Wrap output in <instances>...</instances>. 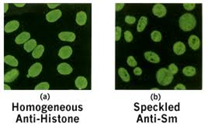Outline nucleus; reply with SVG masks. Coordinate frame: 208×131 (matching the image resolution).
I'll use <instances>...</instances> for the list:
<instances>
[{"instance_id":"obj_1","label":"nucleus","mask_w":208,"mask_h":131,"mask_svg":"<svg viewBox=\"0 0 208 131\" xmlns=\"http://www.w3.org/2000/svg\"><path fill=\"white\" fill-rule=\"evenodd\" d=\"M179 27L183 31H191L196 27V20L194 16L190 13H185L180 17Z\"/></svg>"},{"instance_id":"obj_2","label":"nucleus","mask_w":208,"mask_h":131,"mask_svg":"<svg viewBox=\"0 0 208 131\" xmlns=\"http://www.w3.org/2000/svg\"><path fill=\"white\" fill-rule=\"evenodd\" d=\"M156 78L159 85L163 86H169L173 81V75L166 68H161L156 73Z\"/></svg>"},{"instance_id":"obj_3","label":"nucleus","mask_w":208,"mask_h":131,"mask_svg":"<svg viewBox=\"0 0 208 131\" xmlns=\"http://www.w3.org/2000/svg\"><path fill=\"white\" fill-rule=\"evenodd\" d=\"M42 68H43V66L40 63H35L32 65L31 67L30 68V69L28 70V75H27V77H32V78H35V77L38 76L40 75V72L42 71Z\"/></svg>"},{"instance_id":"obj_4","label":"nucleus","mask_w":208,"mask_h":131,"mask_svg":"<svg viewBox=\"0 0 208 131\" xmlns=\"http://www.w3.org/2000/svg\"><path fill=\"white\" fill-rule=\"evenodd\" d=\"M152 13L157 17H164L167 13L166 7L162 4H155L152 8Z\"/></svg>"},{"instance_id":"obj_5","label":"nucleus","mask_w":208,"mask_h":131,"mask_svg":"<svg viewBox=\"0 0 208 131\" xmlns=\"http://www.w3.org/2000/svg\"><path fill=\"white\" fill-rule=\"evenodd\" d=\"M61 15L62 13H61V11L60 9H55V10L51 11L46 15V19L49 23H54L58 20L59 18H61Z\"/></svg>"},{"instance_id":"obj_6","label":"nucleus","mask_w":208,"mask_h":131,"mask_svg":"<svg viewBox=\"0 0 208 131\" xmlns=\"http://www.w3.org/2000/svg\"><path fill=\"white\" fill-rule=\"evenodd\" d=\"M72 54V48L70 46H64L61 47L58 51V56L61 59H67L70 58Z\"/></svg>"},{"instance_id":"obj_7","label":"nucleus","mask_w":208,"mask_h":131,"mask_svg":"<svg viewBox=\"0 0 208 131\" xmlns=\"http://www.w3.org/2000/svg\"><path fill=\"white\" fill-rule=\"evenodd\" d=\"M58 38L62 41L73 42L75 40V34L72 32H61L58 34Z\"/></svg>"},{"instance_id":"obj_8","label":"nucleus","mask_w":208,"mask_h":131,"mask_svg":"<svg viewBox=\"0 0 208 131\" xmlns=\"http://www.w3.org/2000/svg\"><path fill=\"white\" fill-rule=\"evenodd\" d=\"M57 69H58V71L61 74V75H70L73 71L72 68L67 63H61L60 64V65H58Z\"/></svg>"},{"instance_id":"obj_9","label":"nucleus","mask_w":208,"mask_h":131,"mask_svg":"<svg viewBox=\"0 0 208 131\" xmlns=\"http://www.w3.org/2000/svg\"><path fill=\"white\" fill-rule=\"evenodd\" d=\"M19 71L17 69H13L11 71H8L7 73L5 75L4 77V81L5 82L9 83L13 81L16 78L19 76Z\"/></svg>"},{"instance_id":"obj_10","label":"nucleus","mask_w":208,"mask_h":131,"mask_svg":"<svg viewBox=\"0 0 208 131\" xmlns=\"http://www.w3.org/2000/svg\"><path fill=\"white\" fill-rule=\"evenodd\" d=\"M144 58L148 61L151 62V63L157 64L160 62V58H159V55L157 54H155V52L152 51H147L144 54Z\"/></svg>"},{"instance_id":"obj_11","label":"nucleus","mask_w":208,"mask_h":131,"mask_svg":"<svg viewBox=\"0 0 208 131\" xmlns=\"http://www.w3.org/2000/svg\"><path fill=\"white\" fill-rule=\"evenodd\" d=\"M188 44H189V46L193 50H196L200 48V40L199 37H196V36L191 35L190 37H189V40H188Z\"/></svg>"},{"instance_id":"obj_12","label":"nucleus","mask_w":208,"mask_h":131,"mask_svg":"<svg viewBox=\"0 0 208 131\" xmlns=\"http://www.w3.org/2000/svg\"><path fill=\"white\" fill-rule=\"evenodd\" d=\"M173 51L177 55H183L186 51V45L183 42H176L173 45Z\"/></svg>"},{"instance_id":"obj_13","label":"nucleus","mask_w":208,"mask_h":131,"mask_svg":"<svg viewBox=\"0 0 208 131\" xmlns=\"http://www.w3.org/2000/svg\"><path fill=\"white\" fill-rule=\"evenodd\" d=\"M30 34L28 32H23L19 34L16 38L15 41L17 44H22L24 43H27L30 40Z\"/></svg>"},{"instance_id":"obj_14","label":"nucleus","mask_w":208,"mask_h":131,"mask_svg":"<svg viewBox=\"0 0 208 131\" xmlns=\"http://www.w3.org/2000/svg\"><path fill=\"white\" fill-rule=\"evenodd\" d=\"M19 27V23L17 20H13L7 23L5 26V32L6 33H12L13 31L17 30Z\"/></svg>"},{"instance_id":"obj_15","label":"nucleus","mask_w":208,"mask_h":131,"mask_svg":"<svg viewBox=\"0 0 208 131\" xmlns=\"http://www.w3.org/2000/svg\"><path fill=\"white\" fill-rule=\"evenodd\" d=\"M75 86L79 88V89H83V88H86L87 87L88 81L85 77L79 76L75 79Z\"/></svg>"},{"instance_id":"obj_16","label":"nucleus","mask_w":208,"mask_h":131,"mask_svg":"<svg viewBox=\"0 0 208 131\" xmlns=\"http://www.w3.org/2000/svg\"><path fill=\"white\" fill-rule=\"evenodd\" d=\"M76 23H77L78 25L79 26H83L85 25L87 21V16L85 12L83 11H81V12H79L76 15Z\"/></svg>"},{"instance_id":"obj_17","label":"nucleus","mask_w":208,"mask_h":131,"mask_svg":"<svg viewBox=\"0 0 208 131\" xmlns=\"http://www.w3.org/2000/svg\"><path fill=\"white\" fill-rule=\"evenodd\" d=\"M37 41L34 39H31V40H29L27 43L24 44V50L27 52H31L37 47Z\"/></svg>"},{"instance_id":"obj_18","label":"nucleus","mask_w":208,"mask_h":131,"mask_svg":"<svg viewBox=\"0 0 208 131\" xmlns=\"http://www.w3.org/2000/svg\"><path fill=\"white\" fill-rule=\"evenodd\" d=\"M44 51V47L43 45H37V47L32 52V56L34 58H40Z\"/></svg>"},{"instance_id":"obj_19","label":"nucleus","mask_w":208,"mask_h":131,"mask_svg":"<svg viewBox=\"0 0 208 131\" xmlns=\"http://www.w3.org/2000/svg\"><path fill=\"white\" fill-rule=\"evenodd\" d=\"M148 22V18L146 16H141L138 21V24L137 30L138 32H142L146 27V26H147Z\"/></svg>"},{"instance_id":"obj_20","label":"nucleus","mask_w":208,"mask_h":131,"mask_svg":"<svg viewBox=\"0 0 208 131\" xmlns=\"http://www.w3.org/2000/svg\"><path fill=\"white\" fill-rule=\"evenodd\" d=\"M4 60L5 63L7 64L8 65H10V66L13 67H17L18 65H19L18 60L14 58L13 56H12V55H7V56L5 57Z\"/></svg>"},{"instance_id":"obj_21","label":"nucleus","mask_w":208,"mask_h":131,"mask_svg":"<svg viewBox=\"0 0 208 131\" xmlns=\"http://www.w3.org/2000/svg\"><path fill=\"white\" fill-rule=\"evenodd\" d=\"M118 74H119V76L121 77V78L123 81L128 82L130 81V75L125 68H120L118 69Z\"/></svg>"},{"instance_id":"obj_22","label":"nucleus","mask_w":208,"mask_h":131,"mask_svg":"<svg viewBox=\"0 0 208 131\" xmlns=\"http://www.w3.org/2000/svg\"><path fill=\"white\" fill-rule=\"evenodd\" d=\"M196 68L193 66L185 67V68L183 69V74L185 75V76L192 77L193 76V75H196Z\"/></svg>"},{"instance_id":"obj_23","label":"nucleus","mask_w":208,"mask_h":131,"mask_svg":"<svg viewBox=\"0 0 208 131\" xmlns=\"http://www.w3.org/2000/svg\"><path fill=\"white\" fill-rule=\"evenodd\" d=\"M162 34L159 31H152L151 34V38L155 42H160L162 40Z\"/></svg>"},{"instance_id":"obj_24","label":"nucleus","mask_w":208,"mask_h":131,"mask_svg":"<svg viewBox=\"0 0 208 131\" xmlns=\"http://www.w3.org/2000/svg\"><path fill=\"white\" fill-rule=\"evenodd\" d=\"M50 85L48 82H42L37 85L34 88L35 90H48L49 89Z\"/></svg>"},{"instance_id":"obj_25","label":"nucleus","mask_w":208,"mask_h":131,"mask_svg":"<svg viewBox=\"0 0 208 131\" xmlns=\"http://www.w3.org/2000/svg\"><path fill=\"white\" fill-rule=\"evenodd\" d=\"M127 65L131 67H135L138 65L137 60H135V58H134L133 56L128 57L127 60Z\"/></svg>"},{"instance_id":"obj_26","label":"nucleus","mask_w":208,"mask_h":131,"mask_svg":"<svg viewBox=\"0 0 208 131\" xmlns=\"http://www.w3.org/2000/svg\"><path fill=\"white\" fill-rule=\"evenodd\" d=\"M124 39L127 43H130L133 40V35L131 31L127 30L124 32Z\"/></svg>"},{"instance_id":"obj_27","label":"nucleus","mask_w":208,"mask_h":131,"mask_svg":"<svg viewBox=\"0 0 208 131\" xmlns=\"http://www.w3.org/2000/svg\"><path fill=\"white\" fill-rule=\"evenodd\" d=\"M121 37V28L120 27H115V40L118 41Z\"/></svg>"},{"instance_id":"obj_28","label":"nucleus","mask_w":208,"mask_h":131,"mask_svg":"<svg viewBox=\"0 0 208 131\" xmlns=\"http://www.w3.org/2000/svg\"><path fill=\"white\" fill-rule=\"evenodd\" d=\"M136 21V18L134 17V16H127L125 17V22L127 23L129 25H132L135 23Z\"/></svg>"},{"instance_id":"obj_29","label":"nucleus","mask_w":208,"mask_h":131,"mask_svg":"<svg viewBox=\"0 0 208 131\" xmlns=\"http://www.w3.org/2000/svg\"><path fill=\"white\" fill-rule=\"evenodd\" d=\"M169 71H170L173 75H175L177 72H178V68H177L176 65H175V64H171V65H169Z\"/></svg>"},{"instance_id":"obj_30","label":"nucleus","mask_w":208,"mask_h":131,"mask_svg":"<svg viewBox=\"0 0 208 131\" xmlns=\"http://www.w3.org/2000/svg\"><path fill=\"white\" fill-rule=\"evenodd\" d=\"M195 6H196V5L194 3H185V4H183V7L185 8V9L188 11L193 10L195 8Z\"/></svg>"},{"instance_id":"obj_31","label":"nucleus","mask_w":208,"mask_h":131,"mask_svg":"<svg viewBox=\"0 0 208 131\" xmlns=\"http://www.w3.org/2000/svg\"><path fill=\"white\" fill-rule=\"evenodd\" d=\"M133 72H134L135 75L140 76V75H141V74H142V70H141L140 68H138V67H136V68L134 69V71H133Z\"/></svg>"},{"instance_id":"obj_32","label":"nucleus","mask_w":208,"mask_h":131,"mask_svg":"<svg viewBox=\"0 0 208 131\" xmlns=\"http://www.w3.org/2000/svg\"><path fill=\"white\" fill-rule=\"evenodd\" d=\"M175 90H186V88L184 85L183 84H178L175 88H174Z\"/></svg>"},{"instance_id":"obj_33","label":"nucleus","mask_w":208,"mask_h":131,"mask_svg":"<svg viewBox=\"0 0 208 131\" xmlns=\"http://www.w3.org/2000/svg\"><path fill=\"white\" fill-rule=\"evenodd\" d=\"M115 7H116V11H120L124 7V4H121V3H117V4L115 5Z\"/></svg>"},{"instance_id":"obj_34","label":"nucleus","mask_w":208,"mask_h":131,"mask_svg":"<svg viewBox=\"0 0 208 131\" xmlns=\"http://www.w3.org/2000/svg\"><path fill=\"white\" fill-rule=\"evenodd\" d=\"M58 6H59V4H48V6L50 9H54V8L57 7Z\"/></svg>"},{"instance_id":"obj_35","label":"nucleus","mask_w":208,"mask_h":131,"mask_svg":"<svg viewBox=\"0 0 208 131\" xmlns=\"http://www.w3.org/2000/svg\"><path fill=\"white\" fill-rule=\"evenodd\" d=\"M4 12L5 13H6L7 12V10H8V7H9V5L8 4H5V6H4Z\"/></svg>"},{"instance_id":"obj_36","label":"nucleus","mask_w":208,"mask_h":131,"mask_svg":"<svg viewBox=\"0 0 208 131\" xmlns=\"http://www.w3.org/2000/svg\"><path fill=\"white\" fill-rule=\"evenodd\" d=\"M16 6H17V7H23V6H25V4H15Z\"/></svg>"},{"instance_id":"obj_37","label":"nucleus","mask_w":208,"mask_h":131,"mask_svg":"<svg viewBox=\"0 0 208 131\" xmlns=\"http://www.w3.org/2000/svg\"><path fill=\"white\" fill-rule=\"evenodd\" d=\"M4 88H5V89H10V88H9V87H8V86H6V85H5V86H4Z\"/></svg>"}]
</instances>
